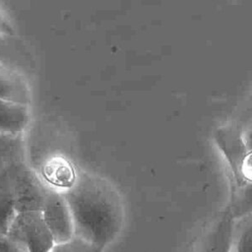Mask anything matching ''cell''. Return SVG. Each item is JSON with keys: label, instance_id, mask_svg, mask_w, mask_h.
Returning <instances> with one entry per match:
<instances>
[{"label": "cell", "instance_id": "1", "mask_svg": "<svg viewBox=\"0 0 252 252\" xmlns=\"http://www.w3.org/2000/svg\"><path fill=\"white\" fill-rule=\"evenodd\" d=\"M62 193L73 218L76 237L102 250L118 236L125 211L122 197L110 181L81 171Z\"/></svg>", "mask_w": 252, "mask_h": 252}, {"label": "cell", "instance_id": "2", "mask_svg": "<svg viewBox=\"0 0 252 252\" xmlns=\"http://www.w3.org/2000/svg\"><path fill=\"white\" fill-rule=\"evenodd\" d=\"M6 235L23 252H50L55 246L41 212L17 213Z\"/></svg>", "mask_w": 252, "mask_h": 252}, {"label": "cell", "instance_id": "3", "mask_svg": "<svg viewBox=\"0 0 252 252\" xmlns=\"http://www.w3.org/2000/svg\"><path fill=\"white\" fill-rule=\"evenodd\" d=\"M7 171L17 213L40 212L50 188L40 180L25 160L9 165Z\"/></svg>", "mask_w": 252, "mask_h": 252}, {"label": "cell", "instance_id": "4", "mask_svg": "<svg viewBox=\"0 0 252 252\" xmlns=\"http://www.w3.org/2000/svg\"><path fill=\"white\" fill-rule=\"evenodd\" d=\"M213 140L227 167L230 189L235 188L240 184L241 164L248 153L243 141L241 125L230 122L218 127L213 133Z\"/></svg>", "mask_w": 252, "mask_h": 252}, {"label": "cell", "instance_id": "5", "mask_svg": "<svg viewBox=\"0 0 252 252\" xmlns=\"http://www.w3.org/2000/svg\"><path fill=\"white\" fill-rule=\"evenodd\" d=\"M40 212L55 244L68 242L75 237L73 218L62 191L50 188Z\"/></svg>", "mask_w": 252, "mask_h": 252}, {"label": "cell", "instance_id": "6", "mask_svg": "<svg viewBox=\"0 0 252 252\" xmlns=\"http://www.w3.org/2000/svg\"><path fill=\"white\" fill-rule=\"evenodd\" d=\"M234 219L226 209L206 230L191 252H230Z\"/></svg>", "mask_w": 252, "mask_h": 252}, {"label": "cell", "instance_id": "7", "mask_svg": "<svg viewBox=\"0 0 252 252\" xmlns=\"http://www.w3.org/2000/svg\"><path fill=\"white\" fill-rule=\"evenodd\" d=\"M31 88L25 76L13 67L0 62V100L30 105Z\"/></svg>", "mask_w": 252, "mask_h": 252}, {"label": "cell", "instance_id": "8", "mask_svg": "<svg viewBox=\"0 0 252 252\" xmlns=\"http://www.w3.org/2000/svg\"><path fill=\"white\" fill-rule=\"evenodd\" d=\"M31 119L30 105L0 100V134L23 135Z\"/></svg>", "mask_w": 252, "mask_h": 252}, {"label": "cell", "instance_id": "9", "mask_svg": "<svg viewBox=\"0 0 252 252\" xmlns=\"http://www.w3.org/2000/svg\"><path fill=\"white\" fill-rule=\"evenodd\" d=\"M7 167L0 171V234H7L10 224L17 215Z\"/></svg>", "mask_w": 252, "mask_h": 252}, {"label": "cell", "instance_id": "10", "mask_svg": "<svg viewBox=\"0 0 252 252\" xmlns=\"http://www.w3.org/2000/svg\"><path fill=\"white\" fill-rule=\"evenodd\" d=\"M25 160L24 135L0 134V171Z\"/></svg>", "mask_w": 252, "mask_h": 252}, {"label": "cell", "instance_id": "11", "mask_svg": "<svg viewBox=\"0 0 252 252\" xmlns=\"http://www.w3.org/2000/svg\"><path fill=\"white\" fill-rule=\"evenodd\" d=\"M230 252H252V214L234 220Z\"/></svg>", "mask_w": 252, "mask_h": 252}, {"label": "cell", "instance_id": "12", "mask_svg": "<svg viewBox=\"0 0 252 252\" xmlns=\"http://www.w3.org/2000/svg\"><path fill=\"white\" fill-rule=\"evenodd\" d=\"M227 210L234 220L252 214V184H243L238 188L230 189Z\"/></svg>", "mask_w": 252, "mask_h": 252}, {"label": "cell", "instance_id": "13", "mask_svg": "<svg viewBox=\"0 0 252 252\" xmlns=\"http://www.w3.org/2000/svg\"><path fill=\"white\" fill-rule=\"evenodd\" d=\"M50 252H102V250L75 236L72 240L68 242L55 244Z\"/></svg>", "mask_w": 252, "mask_h": 252}, {"label": "cell", "instance_id": "14", "mask_svg": "<svg viewBox=\"0 0 252 252\" xmlns=\"http://www.w3.org/2000/svg\"><path fill=\"white\" fill-rule=\"evenodd\" d=\"M243 184H252V151H248L242 161L240 169V184L235 188H238Z\"/></svg>", "mask_w": 252, "mask_h": 252}, {"label": "cell", "instance_id": "15", "mask_svg": "<svg viewBox=\"0 0 252 252\" xmlns=\"http://www.w3.org/2000/svg\"><path fill=\"white\" fill-rule=\"evenodd\" d=\"M14 32L13 24L7 11L0 4V36L11 35Z\"/></svg>", "mask_w": 252, "mask_h": 252}, {"label": "cell", "instance_id": "16", "mask_svg": "<svg viewBox=\"0 0 252 252\" xmlns=\"http://www.w3.org/2000/svg\"><path fill=\"white\" fill-rule=\"evenodd\" d=\"M242 128V137L248 151H252V118L245 124H240Z\"/></svg>", "mask_w": 252, "mask_h": 252}, {"label": "cell", "instance_id": "17", "mask_svg": "<svg viewBox=\"0 0 252 252\" xmlns=\"http://www.w3.org/2000/svg\"><path fill=\"white\" fill-rule=\"evenodd\" d=\"M0 252H23L6 234H0Z\"/></svg>", "mask_w": 252, "mask_h": 252}]
</instances>
